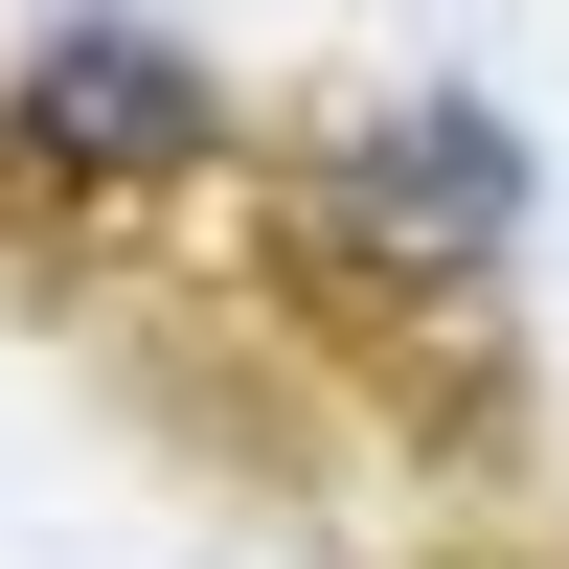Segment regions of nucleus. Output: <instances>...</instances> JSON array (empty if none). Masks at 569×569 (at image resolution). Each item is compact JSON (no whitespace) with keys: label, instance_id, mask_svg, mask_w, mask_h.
I'll return each mask as SVG.
<instances>
[{"label":"nucleus","instance_id":"f257e3e1","mask_svg":"<svg viewBox=\"0 0 569 569\" xmlns=\"http://www.w3.org/2000/svg\"><path fill=\"white\" fill-rule=\"evenodd\" d=\"M23 137H46V160H91V182H182V160L228 137V91L182 69V46H137V23H69V46L23 69Z\"/></svg>","mask_w":569,"mask_h":569}]
</instances>
